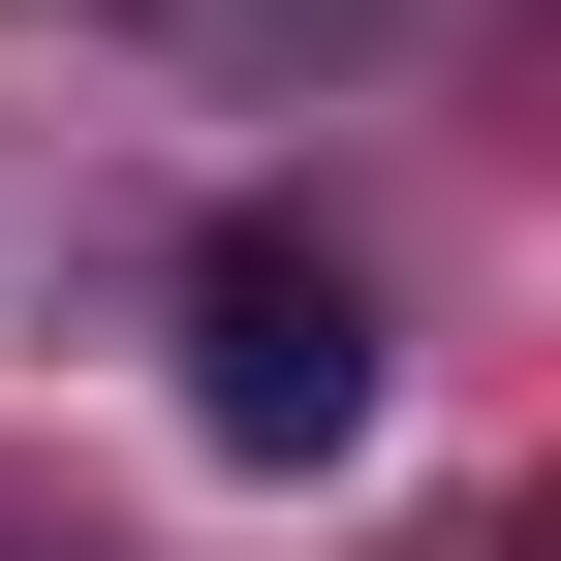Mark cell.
Masks as SVG:
<instances>
[{
  "label": "cell",
  "mask_w": 561,
  "mask_h": 561,
  "mask_svg": "<svg viewBox=\"0 0 561 561\" xmlns=\"http://www.w3.org/2000/svg\"><path fill=\"white\" fill-rule=\"evenodd\" d=\"M187 437L219 468H343L375 437V280H343L312 219H250L219 280H187Z\"/></svg>",
  "instance_id": "obj_1"
}]
</instances>
